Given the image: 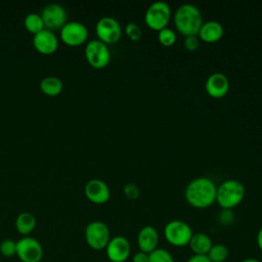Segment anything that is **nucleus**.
<instances>
[{"instance_id":"nucleus-8","label":"nucleus","mask_w":262,"mask_h":262,"mask_svg":"<svg viewBox=\"0 0 262 262\" xmlns=\"http://www.w3.org/2000/svg\"><path fill=\"white\" fill-rule=\"evenodd\" d=\"M97 39L106 45L117 43L122 36L120 23L112 16H102L95 25Z\"/></svg>"},{"instance_id":"nucleus-1","label":"nucleus","mask_w":262,"mask_h":262,"mask_svg":"<svg viewBox=\"0 0 262 262\" xmlns=\"http://www.w3.org/2000/svg\"><path fill=\"white\" fill-rule=\"evenodd\" d=\"M217 187L208 177L192 179L186 186L184 196L186 202L195 209H206L216 202Z\"/></svg>"},{"instance_id":"nucleus-12","label":"nucleus","mask_w":262,"mask_h":262,"mask_svg":"<svg viewBox=\"0 0 262 262\" xmlns=\"http://www.w3.org/2000/svg\"><path fill=\"white\" fill-rule=\"evenodd\" d=\"M104 250L106 258L111 262H126L131 255L130 242L123 235L111 237Z\"/></svg>"},{"instance_id":"nucleus-13","label":"nucleus","mask_w":262,"mask_h":262,"mask_svg":"<svg viewBox=\"0 0 262 262\" xmlns=\"http://www.w3.org/2000/svg\"><path fill=\"white\" fill-rule=\"evenodd\" d=\"M84 193L88 201L93 204L101 205L106 203L111 198V190L107 184L101 179H90L84 187Z\"/></svg>"},{"instance_id":"nucleus-17","label":"nucleus","mask_w":262,"mask_h":262,"mask_svg":"<svg viewBox=\"0 0 262 262\" xmlns=\"http://www.w3.org/2000/svg\"><path fill=\"white\" fill-rule=\"evenodd\" d=\"M223 33L224 30L220 23L216 20H209L203 23L198 33V37L206 43H216L222 38Z\"/></svg>"},{"instance_id":"nucleus-30","label":"nucleus","mask_w":262,"mask_h":262,"mask_svg":"<svg viewBox=\"0 0 262 262\" xmlns=\"http://www.w3.org/2000/svg\"><path fill=\"white\" fill-rule=\"evenodd\" d=\"M132 262H149L148 254L138 251L132 256Z\"/></svg>"},{"instance_id":"nucleus-28","label":"nucleus","mask_w":262,"mask_h":262,"mask_svg":"<svg viewBox=\"0 0 262 262\" xmlns=\"http://www.w3.org/2000/svg\"><path fill=\"white\" fill-rule=\"evenodd\" d=\"M183 45L187 51H195L200 46V39L198 36H187Z\"/></svg>"},{"instance_id":"nucleus-3","label":"nucleus","mask_w":262,"mask_h":262,"mask_svg":"<svg viewBox=\"0 0 262 262\" xmlns=\"http://www.w3.org/2000/svg\"><path fill=\"white\" fill-rule=\"evenodd\" d=\"M245 198V187L236 179L224 180L216 192V202L225 210H231L242 203Z\"/></svg>"},{"instance_id":"nucleus-16","label":"nucleus","mask_w":262,"mask_h":262,"mask_svg":"<svg viewBox=\"0 0 262 262\" xmlns=\"http://www.w3.org/2000/svg\"><path fill=\"white\" fill-rule=\"evenodd\" d=\"M159 232L151 225H145L140 228L137 234V246L139 251L146 254L151 253L159 248Z\"/></svg>"},{"instance_id":"nucleus-27","label":"nucleus","mask_w":262,"mask_h":262,"mask_svg":"<svg viewBox=\"0 0 262 262\" xmlns=\"http://www.w3.org/2000/svg\"><path fill=\"white\" fill-rule=\"evenodd\" d=\"M123 191H124V194L130 200H136V199H138V196L140 194L138 186L133 184V183L125 184L124 188H123Z\"/></svg>"},{"instance_id":"nucleus-18","label":"nucleus","mask_w":262,"mask_h":262,"mask_svg":"<svg viewBox=\"0 0 262 262\" xmlns=\"http://www.w3.org/2000/svg\"><path fill=\"white\" fill-rule=\"evenodd\" d=\"M212 246V238L205 232L193 233L188 244L190 251L195 255H207Z\"/></svg>"},{"instance_id":"nucleus-2","label":"nucleus","mask_w":262,"mask_h":262,"mask_svg":"<svg viewBox=\"0 0 262 262\" xmlns=\"http://www.w3.org/2000/svg\"><path fill=\"white\" fill-rule=\"evenodd\" d=\"M176 30L183 36H198L203 25L202 13L200 9L189 3L180 5L173 16Z\"/></svg>"},{"instance_id":"nucleus-24","label":"nucleus","mask_w":262,"mask_h":262,"mask_svg":"<svg viewBox=\"0 0 262 262\" xmlns=\"http://www.w3.org/2000/svg\"><path fill=\"white\" fill-rule=\"evenodd\" d=\"M176 33L170 28H164L158 33V40L165 47L172 46L176 42Z\"/></svg>"},{"instance_id":"nucleus-5","label":"nucleus","mask_w":262,"mask_h":262,"mask_svg":"<svg viewBox=\"0 0 262 262\" xmlns=\"http://www.w3.org/2000/svg\"><path fill=\"white\" fill-rule=\"evenodd\" d=\"M85 242L94 251L104 250L111 239L108 226L102 221H92L87 224L84 231Z\"/></svg>"},{"instance_id":"nucleus-29","label":"nucleus","mask_w":262,"mask_h":262,"mask_svg":"<svg viewBox=\"0 0 262 262\" xmlns=\"http://www.w3.org/2000/svg\"><path fill=\"white\" fill-rule=\"evenodd\" d=\"M233 219H234V216H233L231 210L222 209V211L219 214V222L222 225H224V226L230 225L233 222Z\"/></svg>"},{"instance_id":"nucleus-23","label":"nucleus","mask_w":262,"mask_h":262,"mask_svg":"<svg viewBox=\"0 0 262 262\" xmlns=\"http://www.w3.org/2000/svg\"><path fill=\"white\" fill-rule=\"evenodd\" d=\"M149 262H175L173 255L165 248H157L148 254Z\"/></svg>"},{"instance_id":"nucleus-25","label":"nucleus","mask_w":262,"mask_h":262,"mask_svg":"<svg viewBox=\"0 0 262 262\" xmlns=\"http://www.w3.org/2000/svg\"><path fill=\"white\" fill-rule=\"evenodd\" d=\"M0 253L3 257L10 258L16 254V242L11 238L3 239L0 243Z\"/></svg>"},{"instance_id":"nucleus-6","label":"nucleus","mask_w":262,"mask_h":262,"mask_svg":"<svg viewBox=\"0 0 262 262\" xmlns=\"http://www.w3.org/2000/svg\"><path fill=\"white\" fill-rule=\"evenodd\" d=\"M171 8L164 1H156L151 3L145 11L144 21L146 26L154 31H161L167 28L171 18Z\"/></svg>"},{"instance_id":"nucleus-14","label":"nucleus","mask_w":262,"mask_h":262,"mask_svg":"<svg viewBox=\"0 0 262 262\" xmlns=\"http://www.w3.org/2000/svg\"><path fill=\"white\" fill-rule=\"evenodd\" d=\"M33 45L39 53L49 55L57 50L59 40L52 31L44 29L33 35Z\"/></svg>"},{"instance_id":"nucleus-11","label":"nucleus","mask_w":262,"mask_h":262,"mask_svg":"<svg viewBox=\"0 0 262 262\" xmlns=\"http://www.w3.org/2000/svg\"><path fill=\"white\" fill-rule=\"evenodd\" d=\"M41 17L46 30H60L67 23V11L58 3H50L43 7Z\"/></svg>"},{"instance_id":"nucleus-20","label":"nucleus","mask_w":262,"mask_h":262,"mask_svg":"<svg viewBox=\"0 0 262 262\" xmlns=\"http://www.w3.org/2000/svg\"><path fill=\"white\" fill-rule=\"evenodd\" d=\"M63 89L62 81L56 76H47L40 82V90L48 96H57Z\"/></svg>"},{"instance_id":"nucleus-15","label":"nucleus","mask_w":262,"mask_h":262,"mask_svg":"<svg viewBox=\"0 0 262 262\" xmlns=\"http://www.w3.org/2000/svg\"><path fill=\"white\" fill-rule=\"evenodd\" d=\"M205 89L211 97L221 98L225 96L229 90L228 78L222 73H213L207 78Z\"/></svg>"},{"instance_id":"nucleus-21","label":"nucleus","mask_w":262,"mask_h":262,"mask_svg":"<svg viewBox=\"0 0 262 262\" xmlns=\"http://www.w3.org/2000/svg\"><path fill=\"white\" fill-rule=\"evenodd\" d=\"M24 26H25L26 30L33 35L39 33L45 29L41 15L39 13H35V12L28 13L25 16Z\"/></svg>"},{"instance_id":"nucleus-10","label":"nucleus","mask_w":262,"mask_h":262,"mask_svg":"<svg viewBox=\"0 0 262 262\" xmlns=\"http://www.w3.org/2000/svg\"><path fill=\"white\" fill-rule=\"evenodd\" d=\"M15 255L21 262H40L43 257V248L35 237L23 236L16 242Z\"/></svg>"},{"instance_id":"nucleus-32","label":"nucleus","mask_w":262,"mask_h":262,"mask_svg":"<svg viewBox=\"0 0 262 262\" xmlns=\"http://www.w3.org/2000/svg\"><path fill=\"white\" fill-rule=\"evenodd\" d=\"M256 243L258 246V249L262 252V227L258 230L257 235H256Z\"/></svg>"},{"instance_id":"nucleus-31","label":"nucleus","mask_w":262,"mask_h":262,"mask_svg":"<svg viewBox=\"0 0 262 262\" xmlns=\"http://www.w3.org/2000/svg\"><path fill=\"white\" fill-rule=\"evenodd\" d=\"M186 262H211V260L208 258L207 255H195L192 254Z\"/></svg>"},{"instance_id":"nucleus-4","label":"nucleus","mask_w":262,"mask_h":262,"mask_svg":"<svg viewBox=\"0 0 262 262\" xmlns=\"http://www.w3.org/2000/svg\"><path fill=\"white\" fill-rule=\"evenodd\" d=\"M164 237L166 242L176 248L188 246L193 234L189 224L182 220H171L164 227Z\"/></svg>"},{"instance_id":"nucleus-19","label":"nucleus","mask_w":262,"mask_h":262,"mask_svg":"<svg viewBox=\"0 0 262 262\" xmlns=\"http://www.w3.org/2000/svg\"><path fill=\"white\" fill-rule=\"evenodd\" d=\"M36 217L30 212H21L15 218V228L23 236H29L36 227Z\"/></svg>"},{"instance_id":"nucleus-7","label":"nucleus","mask_w":262,"mask_h":262,"mask_svg":"<svg viewBox=\"0 0 262 262\" xmlns=\"http://www.w3.org/2000/svg\"><path fill=\"white\" fill-rule=\"evenodd\" d=\"M85 58L94 69H104L111 61V52L106 44L98 39L87 42L85 46Z\"/></svg>"},{"instance_id":"nucleus-26","label":"nucleus","mask_w":262,"mask_h":262,"mask_svg":"<svg viewBox=\"0 0 262 262\" xmlns=\"http://www.w3.org/2000/svg\"><path fill=\"white\" fill-rule=\"evenodd\" d=\"M125 34L132 41H139L142 37L141 28L135 23H129L126 25Z\"/></svg>"},{"instance_id":"nucleus-22","label":"nucleus","mask_w":262,"mask_h":262,"mask_svg":"<svg viewBox=\"0 0 262 262\" xmlns=\"http://www.w3.org/2000/svg\"><path fill=\"white\" fill-rule=\"evenodd\" d=\"M207 256L211 262H225L229 256V250L223 244H213Z\"/></svg>"},{"instance_id":"nucleus-33","label":"nucleus","mask_w":262,"mask_h":262,"mask_svg":"<svg viewBox=\"0 0 262 262\" xmlns=\"http://www.w3.org/2000/svg\"><path fill=\"white\" fill-rule=\"evenodd\" d=\"M241 262H261L260 260L256 259V258H253V257H249V258H245L244 260H242Z\"/></svg>"},{"instance_id":"nucleus-9","label":"nucleus","mask_w":262,"mask_h":262,"mask_svg":"<svg viewBox=\"0 0 262 262\" xmlns=\"http://www.w3.org/2000/svg\"><path fill=\"white\" fill-rule=\"evenodd\" d=\"M88 29L80 21H67L59 30L60 41L72 47L84 44L88 39Z\"/></svg>"}]
</instances>
